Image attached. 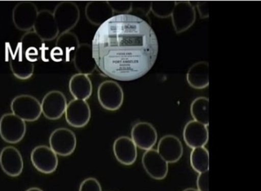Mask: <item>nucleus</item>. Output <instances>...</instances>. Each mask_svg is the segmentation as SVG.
<instances>
[{"mask_svg":"<svg viewBox=\"0 0 261 191\" xmlns=\"http://www.w3.org/2000/svg\"><path fill=\"white\" fill-rule=\"evenodd\" d=\"M79 191H102L101 185L94 177H88L81 183Z\"/></svg>","mask_w":261,"mask_h":191,"instance_id":"obj_30","label":"nucleus"},{"mask_svg":"<svg viewBox=\"0 0 261 191\" xmlns=\"http://www.w3.org/2000/svg\"><path fill=\"white\" fill-rule=\"evenodd\" d=\"M171 17L175 32L177 34L183 33L195 22L196 11L195 6L191 2H176Z\"/></svg>","mask_w":261,"mask_h":191,"instance_id":"obj_8","label":"nucleus"},{"mask_svg":"<svg viewBox=\"0 0 261 191\" xmlns=\"http://www.w3.org/2000/svg\"><path fill=\"white\" fill-rule=\"evenodd\" d=\"M39 12L37 6L33 2H20L13 10V24L19 30L30 32L33 29Z\"/></svg>","mask_w":261,"mask_h":191,"instance_id":"obj_9","label":"nucleus"},{"mask_svg":"<svg viewBox=\"0 0 261 191\" xmlns=\"http://www.w3.org/2000/svg\"><path fill=\"white\" fill-rule=\"evenodd\" d=\"M0 166L5 174L10 177H18L23 171V159L17 148L7 146L0 152Z\"/></svg>","mask_w":261,"mask_h":191,"instance_id":"obj_16","label":"nucleus"},{"mask_svg":"<svg viewBox=\"0 0 261 191\" xmlns=\"http://www.w3.org/2000/svg\"><path fill=\"white\" fill-rule=\"evenodd\" d=\"M25 191H43L42 189L39 187H32L30 188V189H27Z\"/></svg>","mask_w":261,"mask_h":191,"instance_id":"obj_34","label":"nucleus"},{"mask_svg":"<svg viewBox=\"0 0 261 191\" xmlns=\"http://www.w3.org/2000/svg\"><path fill=\"white\" fill-rule=\"evenodd\" d=\"M53 14L59 34L71 32L80 19V9L74 2L64 1L59 3Z\"/></svg>","mask_w":261,"mask_h":191,"instance_id":"obj_3","label":"nucleus"},{"mask_svg":"<svg viewBox=\"0 0 261 191\" xmlns=\"http://www.w3.org/2000/svg\"><path fill=\"white\" fill-rule=\"evenodd\" d=\"M67 104L66 97L62 92L51 90L45 94L41 102L42 114L50 120L59 119L65 114Z\"/></svg>","mask_w":261,"mask_h":191,"instance_id":"obj_10","label":"nucleus"},{"mask_svg":"<svg viewBox=\"0 0 261 191\" xmlns=\"http://www.w3.org/2000/svg\"><path fill=\"white\" fill-rule=\"evenodd\" d=\"M69 91L74 99L86 100L91 97L93 92V85L88 75L76 73L70 79Z\"/></svg>","mask_w":261,"mask_h":191,"instance_id":"obj_25","label":"nucleus"},{"mask_svg":"<svg viewBox=\"0 0 261 191\" xmlns=\"http://www.w3.org/2000/svg\"><path fill=\"white\" fill-rule=\"evenodd\" d=\"M190 163L195 172L201 174L209 169V152L204 147L192 149L190 154Z\"/></svg>","mask_w":261,"mask_h":191,"instance_id":"obj_27","label":"nucleus"},{"mask_svg":"<svg viewBox=\"0 0 261 191\" xmlns=\"http://www.w3.org/2000/svg\"><path fill=\"white\" fill-rule=\"evenodd\" d=\"M97 99L105 110L117 111L123 103V89L116 81H103L97 89Z\"/></svg>","mask_w":261,"mask_h":191,"instance_id":"obj_4","label":"nucleus"},{"mask_svg":"<svg viewBox=\"0 0 261 191\" xmlns=\"http://www.w3.org/2000/svg\"><path fill=\"white\" fill-rule=\"evenodd\" d=\"M79 44V38L73 32L59 34L56 38V46L50 52V57L56 62H69Z\"/></svg>","mask_w":261,"mask_h":191,"instance_id":"obj_6","label":"nucleus"},{"mask_svg":"<svg viewBox=\"0 0 261 191\" xmlns=\"http://www.w3.org/2000/svg\"><path fill=\"white\" fill-rule=\"evenodd\" d=\"M175 3V1L151 2L150 11L158 18H167L171 17Z\"/></svg>","mask_w":261,"mask_h":191,"instance_id":"obj_28","label":"nucleus"},{"mask_svg":"<svg viewBox=\"0 0 261 191\" xmlns=\"http://www.w3.org/2000/svg\"><path fill=\"white\" fill-rule=\"evenodd\" d=\"M50 148L57 155H71L75 151L77 138L71 130L59 128L54 130L49 137Z\"/></svg>","mask_w":261,"mask_h":191,"instance_id":"obj_7","label":"nucleus"},{"mask_svg":"<svg viewBox=\"0 0 261 191\" xmlns=\"http://www.w3.org/2000/svg\"><path fill=\"white\" fill-rule=\"evenodd\" d=\"M12 113L25 122H35L42 115L41 102L29 94L16 96L11 102Z\"/></svg>","mask_w":261,"mask_h":191,"instance_id":"obj_2","label":"nucleus"},{"mask_svg":"<svg viewBox=\"0 0 261 191\" xmlns=\"http://www.w3.org/2000/svg\"><path fill=\"white\" fill-rule=\"evenodd\" d=\"M131 139L137 148L148 151L152 149L156 144L158 133L149 122H139L131 129Z\"/></svg>","mask_w":261,"mask_h":191,"instance_id":"obj_13","label":"nucleus"},{"mask_svg":"<svg viewBox=\"0 0 261 191\" xmlns=\"http://www.w3.org/2000/svg\"><path fill=\"white\" fill-rule=\"evenodd\" d=\"M197 9L199 12V16L201 18H208L209 15V3L208 2H198L197 3Z\"/></svg>","mask_w":261,"mask_h":191,"instance_id":"obj_32","label":"nucleus"},{"mask_svg":"<svg viewBox=\"0 0 261 191\" xmlns=\"http://www.w3.org/2000/svg\"><path fill=\"white\" fill-rule=\"evenodd\" d=\"M31 160L33 166L39 172L53 174L59 165L58 155L46 145H39L31 153Z\"/></svg>","mask_w":261,"mask_h":191,"instance_id":"obj_12","label":"nucleus"},{"mask_svg":"<svg viewBox=\"0 0 261 191\" xmlns=\"http://www.w3.org/2000/svg\"><path fill=\"white\" fill-rule=\"evenodd\" d=\"M113 151L117 161L126 166H130L137 159V148L131 138L120 136L114 141Z\"/></svg>","mask_w":261,"mask_h":191,"instance_id":"obj_20","label":"nucleus"},{"mask_svg":"<svg viewBox=\"0 0 261 191\" xmlns=\"http://www.w3.org/2000/svg\"><path fill=\"white\" fill-rule=\"evenodd\" d=\"M156 151L168 163L178 162L182 157L184 151L181 141L173 134H166L161 138Z\"/></svg>","mask_w":261,"mask_h":191,"instance_id":"obj_17","label":"nucleus"},{"mask_svg":"<svg viewBox=\"0 0 261 191\" xmlns=\"http://www.w3.org/2000/svg\"><path fill=\"white\" fill-rule=\"evenodd\" d=\"M114 13L117 15L130 14L133 9V2L129 1H111L108 2Z\"/></svg>","mask_w":261,"mask_h":191,"instance_id":"obj_29","label":"nucleus"},{"mask_svg":"<svg viewBox=\"0 0 261 191\" xmlns=\"http://www.w3.org/2000/svg\"><path fill=\"white\" fill-rule=\"evenodd\" d=\"M151 2H139V3H133V9L135 8L137 10L147 14L150 11Z\"/></svg>","mask_w":261,"mask_h":191,"instance_id":"obj_33","label":"nucleus"},{"mask_svg":"<svg viewBox=\"0 0 261 191\" xmlns=\"http://www.w3.org/2000/svg\"><path fill=\"white\" fill-rule=\"evenodd\" d=\"M191 115L194 120L203 125H209V99L204 96H199L191 104Z\"/></svg>","mask_w":261,"mask_h":191,"instance_id":"obj_26","label":"nucleus"},{"mask_svg":"<svg viewBox=\"0 0 261 191\" xmlns=\"http://www.w3.org/2000/svg\"><path fill=\"white\" fill-rule=\"evenodd\" d=\"M142 163L148 175L154 180H163L169 172V163L155 149L145 151L142 157Z\"/></svg>","mask_w":261,"mask_h":191,"instance_id":"obj_14","label":"nucleus"},{"mask_svg":"<svg viewBox=\"0 0 261 191\" xmlns=\"http://www.w3.org/2000/svg\"><path fill=\"white\" fill-rule=\"evenodd\" d=\"M27 124L13 113H7L0 119V136L7 143L16 144L23 139Z\"/></svg>","mask_w":261,"mask_h":191,"instance_id":"obj_5","label":"nucleus"},{"mask_svg":"<svg viewBox=\"0 0 261 191\" xmlns=\"http://www.w3.org/2000/svg\"><path fill=\"white\" fill-rule=\"evenodd\" d=\"M18 47L30 62L35 63L42 57L43 60L44 41L34 32H27L21 38Z\"/></svg>","mask_w":261,"mask_h":191,"instance_id":"obj_19","label":"nucleus"},{"mask_svg":"<svg viewBox=\"0 0 261 191\" xmlns=\"http://www.w3.org/2000/svg\"><path fill=\"white\" fill-rule=\"evenodd\" d=\"M33 30L44 42L53 41L59 35L53 12L46 9L39 12Z\"/></svg>","mask_w":261,"mask_h":191,"instance_id":"obj_15","label":"nucleus"},{"mask_svg":"<svg viewBox=\"0 0 261 191\" xmlns=\"http://www.w3.org/2000/svg\"><path fill=\"white\" fill-rule=\"evenodd\" d=\"M73 64L77 71L82 74L91 75L97 69L93 58L91 44L83 43L79 44L72 58Z\"/></svg>","mask_w":261,"mask_h":191,"instance_id":"obj_21","label":"nucleus"},{"mask_svg":"<svg viewBox=\"0 0 261 191\" xmlns=\"http://www.w3.org/2000/svg\"><path fill=\"white\" fill-rule=\"evenodd\" d=\"M10 65L13 75L18 79H30L34 73V64L25 58L18 46L14 53H10Z\"/></svg>","mask_w":261,"mask_h":191,"instance_id":"obj_23","label":"nucleus"},{"mask_svg":"<svg viewBox=\"0 0 261 191\" xmlns=\"http://www.w3.org/2000/svg\"><path fill=\"white\" fill-rule=\"evenodd\" d=\"M208 138L207 126L195 120L189 121L183 130V139L187 146L192 149L205 146Z\"/></svg>","mask_w":261,"mask_h":191,"instance_id":"obj_18","label":"nucleus"},{"mask_svg":"<svg viewBox=\"0 0 261 191\" xmlns=\"http://www.w3.org/2000/svg\"><path fill=\"white\" fill-rule=\"evenodd\" d=\"M209 172L208 171L205 172L198 174L197 178V187L199 191H209Z\"/></svg>","mask_w":261,"mask_h":191,"instance_id":"obj_31","label":"nucleus"},{"mask_svg":"<svg viewBox=\"0 0 261 191\" xmlns=\"http://www.w3.org/2000/svg\"><path fill=\"white\" fill-rule=\"evenodd\" d=\"M183 191H199L198 189H195V188H187L185 189Z\"/></svg>","mask_w":261,"mask_h":191,"instance_id":"obj_35","label":"nucleus"},{"mask_svg":"<svg viewBox=\"0 0 261 191\" xmlns=\"http://www.w3.org/2000/svg\"><path fill=\"white\" fill-rule=\"evenodd\" d=\"M65 115L69 125L74 128H83L91 119V108L86 100L74 99L67 104Z\"/></svg>","mask_w":261,"mask_h":191,"instance_id":"obj_11","label":"nucleus"},{"mask_svg":"<svg viewBox=\"0 0 261 191\" xmlns=\"http://www.w3.org/2000/svg\"><path fill=\"white\" fill-rule=\"evenodd\" d=\"M93 58L98 70L118 81H133L153 67L159 52L150 24L133 14L114 15L99 26L93 38Z\"/></svg>","mask_w":261,"mask_h":191,"instance_id":"obj_1","label":"nucleus"},{"mask_svg":"<svg viewBox=\"0 0 261 191\" xmlns=\"http://www.w3.org/2000/svg\"><path fill=\"white\" fill-rule=\"evenodd\" d=\"M188 84L192 88L202 90L209 85V64L206 61L195 63L188 70Z\"/></svg>","mask_w":261,"mask_h":191,"instance_id":"obj_24","label":"nucleus"},{"mask_svg":"<svg viewBox=\"0 0 261 191\" xmlns=\"http://www.w3.org/2000/svg\"><path fill=\"white\" fill-rule=\"evenodd\" d=\"M114 15V12L107 1L89 2L85 7V16L94 25H101Z\"/></svg>","mask_w":261,"mask_h":191,"instance_id":"obj_22","label":"nucleus"}]
</instances>
